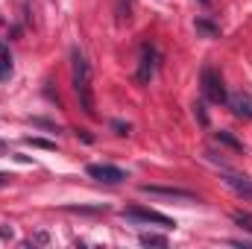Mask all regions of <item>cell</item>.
Returning a JSON list of instances; mask_svg holds the SVG:
<instances>
[{"label":"cell","instance_id":"1","mask_svg":"<svg viewBox=\"0 0 252 249\" xmlns=\"http://www.w3.org/2000/svg\"><path fill=\"white\" fill-rule=\"evenodd\" d=\"M70 67H73V91L79 97V106L88 118H97V109H94V94H91V64L85 59V53L79 47L70 50Z\"/></svg>","mask_w":252,"mask_h":249},{"label":"cell","instance_id":"2","mask_svg":"<svg viewBox=\"0 0 252 249\" xmlns=\"http://www.w3.org/2000/svg\"><path fill=\"white\" fill-rule=\"evenodd\" d=\"M202 94H205V100H208V103H214V106L229 103L226 85H223L220 73H217V70H211V67H205V70H202Z\"/></svg>","mask_w":252,"mask_h":249},{"label":"cell","instance_id":"3","mask_svg":"<svg viewBox=\"0 0 252 249\" xmlns=\"http://www.w3.org/2000/svg\"><path fill=\"white\" fill-rule=\"evenodd\" d=\"M161 67V56L153 44H141V64H138V82L147 85L153 79V73Z\"/></svg>","mask_w":252,"mask_h":249},{"label":"cell","instance_id":"4","mask_svg":"<svg viewBox=\"0 0 252 249\" xmlns=\"http://www.w3.org/2000/svg\"><path fill=\"white\" fill-rule=\"evenodd\" d=\"M124 220H135V223H156V226H164V229H173L176 223L158 211H150V208H126Z\"/></svg>","mask_w":252,"mask_h":249},{"label":"cell","instance_id":"5","mask_svg":"<svg viewBox=\"0 0 252 249\" xmlns=\"http://www.w3.org/2000/svg\"><path fill=\"white\" fill-rule=\"evenodd\" d=\"M141 193H150V196H164V199H182V202H199L196 193H190L185 187H158V185H141Z\"/></svg>","mask_w":252,"mask_h":249},{"label":"cell","instance_id":"6","mask_svg":"<svg viewBox=\"0 0 252 249\" xmlns=\"http://www.w3.org/2000/svg\"><path fill=\"white\" fill-rule=\"evenodd\" d=\"M88 176L97 182H106V185H118L126 179V170L115 167V164H88Z\"/></svg>","mask_w":252,"mask_h":249},{"label":"cell","instance_id":"7","mask_svg":"<svg viewBox=\"0 0 252 249\" xmlns=\"http://www.w3.org/2000/svg\"><path fill=\"white\" fill-rule=\"evenodd\" d=\"M223 182L232 187L238 196H244V199H252V179H247V176H238V173H223Z\"/></svg>","mask_w":252,"mask_h":249},{"label":"cell","instance_id":"8","mask_svg":"<svg viewBox=\"0 0 252 249\" xmlns=\"http://www.w3.org/2000/svg\"><path fill=\"white\" fill-rule=\"evenodd\" d=\"M229 109L238 115V118H252V94L247 91H238L229 97Z\"/></svg>","mask_w":252,"mask_h":249},{"label":"cell","instance_id":"9","mask_svg":"<svg viewBox=\"0 0 252 249\" xmlns=\"http://www.w3.org/2000/svg\"><path fill=\"white\" fill-rule=\"evenodd\" d=\"M0 79L9 82L12 79V56H9V47L0 44Z\"/></svg>","mask_w":252,"mask_h":249},{"label":"cell","instance_id":"10","mask_svg":"<svg viewBox=\"0 0 252 249\" xmlns=\"http://www.w3.org/2000/svg\"><path fill=\"white\" fill-rule=\"evenodd\" d=\"M193 27H196V32H202L205 38H217V35H220V27H217V24H211L208 18H196V21H193Z\"/></svg>","mask_w":252,"mask_h":249},{"label":"cell","instance_id":"11","mask_svg":"<svg viewBox=\"0 0 252 249\" xmlns=\"http://www.w3.org/2000/svg\"><path fill=\"white\" fill-rule=\"evenodd\" d=\"M64 211H73V214H106L109 208L106 205H64Z\"/></svg>","mask_w":252,"mask_h":249},{"label":"cell","instance_id":"12","mask_svg":"<svg viewBox=\"0 0 252 249\" xmlns=\"http://www.w3.org/2000/svg\"><path fill=\"white\" fill-rule=\"evenodd\" d=\"M115 15H118V24H126L132 18V0H118L115 3Z\"/></svg>","mask_w":252,"mask_h":249},{"label":"cell","instance_id":"13","mask_svg":"<svg viewBox=\"0 0 252 249\" xmlns=\"http://www.w3.org/2000/svg\"><path fill=\"white\" fill-rule=\"evenodd\" d=\"M217 141H220V144H226V147H229V150H235V153H241V150H244V144H241L232 132H223V129H220V132H217Z\"/></svg>","mask_w":252,"mask_h":249},{"label":"cell","instance_id":"14","mask_svg":"<svg viewBox=\"0 0 252 249\" xmlns=\"http://www.w3.org/2000/svg\"><path fill=\"white\" fill-rule=\"evenodd\" d=\"M138 241H141V247H167V238L164 235H153V232H144Z\"/></svg>","mask_w":252,"mask_h":249},{"label":"cell","instance_id":"15","mask_svg":"<svg viewBox=\"0 0 252 249\" xmlns=\"http://www.w3.org/2000/svg\"><path fill=\"white\" fill-rule=\"evenodd\" d=\"M232 220H235L241 229H247V232L252 235V214H247V211H235V214H232Z\"/></svg>","mask_w":252,"mask_h":249},{"label":"cell","instance_id":"16","mask_svg":"<svg viewBox=\"0 0 252 249\" xmlns=\"http://www.w3.org/2000/svg\"><path fill=\"white\" fill-rule=\"evenodd\" d=\"M27 144L30 147H41V150H56V144L53 141H44V138H27Z\"/></svg>","mask_w":252,"mask_h":249},{"label":"cell","instance_id":"17","mask_svg":"<svg viewBox=\"0 0 252 249\" xmlns=\"http://www.w3.org/2000/svg\"><path fill=\"white\" fill-rule=\"evenodd\" d=\"M193 115H196V121L202 126H208V115H205V106L202 103H193Z\"/></svg>","mask_w":252,"mask_h":249},{"label":"cell","instance_id":"18","mask_svg":"<svg viewBox=\"0 0 252 249\" xmlns=\"http://www.w3.org/2000/svg\"><path fill=\"white\" fill-rule=\"evenodd\" d=\"M32 126H41V129H50V132H59V126L47 118H32Z\"/></svg>","mask_w":252,"mask_h":249},{"label":"cell","instance_id":"19","mask_svg":"<svg viewBox=\"0 0 252 249\" xmlns=\"http://www.w3.org/2000/svg\"><path fill=\"white\" fill-rule=\"evenodd\" d=\"M112 129H115V135H129L132 132V126L124 124V121H112Z\"/></svg>","mask_w":252,"mask_h":249},{"label":"cell","instance_id":"20","mask_svg":"<svg viewBox=\"0 0 252 249\" xmlns=\"http://www.w3.org/2000/svg\"><path fill=\"white\" fill-rule=\"evenodd\" d=\"M76 135H79V138H82V141H85V144H91V141H94V135H91V132H85V129H79V132H76Z\"/></svg>","mask_w":252,"mask_h":249},{"label":"cell","instance_id":"21","mask_svg":"<svg viewBox=\"0 0 252 249\" xmlns=\"http://www.w3.org/2000/svg\"><path fill=\"white\" fill-rule=\"evenodd\" d=\"M47 241H50V238H47V232H38V235H35V241H32V244H47Z\"/></svg>","mask_w":252,"mask_h":249},{"label":"cell","instance_id":"22","mask_svg":"<svg viewBox=\"0 0 252 249\" xmlns=\"http://www.w3.org/2000/svg\"><path fill=\"white\" fill-rule=\"evenodd\" d=\"M9 182H12V176H9V173H0V187L9 185Z\"/></svg>","mask_w":252,"mask_h":249}]
</instances>
